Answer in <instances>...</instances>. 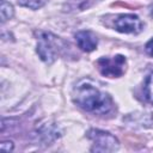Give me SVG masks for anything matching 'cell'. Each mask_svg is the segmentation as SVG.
<instances>
[{"label": "cell", "mask_w": 153, "mask_h": 153, "mask_svg": "<svg viewBox=\"0 0 153 153\" xmlns=\"http://www.w3.org/2000/svg\"><path fill=\"white\" fill-rule=\"evenodd\" d=\"M74 102L84 110L91 112H106L110 106V98L92 85L84 84L75 90Z\"/></svg>", "instance_id": "1"}, {"label": "cell", "mask_w": 153, "mask_h": 153, "mask_svg": "<svg viewBox=\"0 0 153 153\" xmlns=\"http://www.w3.org/2000/svg\"><path fill=\"white\" fill-rule=\"evenodd\" d=\"M87 137L92 141V152H114L118 148L117 139L108 131L91 129L87 133Z\"/></svg>", "instance_id": "2"}, {"label": "cell", "mask_w": 153, "mask_h": 153, "mask_svg": "<svg viewBox=\"0 0 153 153\" xmlns=\"http://www.w3.org/2000/svg\"><path fill=\"white\" fill-rule=\"evenodd\" d=\"M57 37L53 36L51 33L41 32L38 37V44H37V53L39 57L45 63H51L59 53V45H57Z\"/></svg>", "instance_id": "3"}, {"label": "cell", "mask_w": 153, "mask_h": 153, "mask_svg": "<svg viewBox=\"0 0 153 153\" xmlns=\"http://www.w3.org/2000/svg\"><path fill=\"white\" fill-rule=\"evenodd\" d=\"M97 66L102 75L109 78L121 76L126 71V59L122 55L114 57H100L97 61Z\"/></svg>", "instance_id": "4"}, {"label": "cell", "mask_w": 153, "mask_h": 153, "mask_svg": "<svg viewBox=\"0 0 153 153\" xmlns=\"http://www.w3.org/2000/svg\"><path fill=\"white\" fill-rule=\"evenodd\" d=\"M143 25L135 14H121L115 20V29L123 33H139Z\"/></svg>", "instance_id": "5"}, {"label": "cell", "mask_w": 153, "mask_h": 153, "mask_svg": "<svg viewBox=\"0 0 153 153\" xmlns=\"http://www.w3.org/2000/svg\"><path fill=\"white\" fill-rule=\"evenodd\" d=\"M75 41H76L78 47L82 51H86V53L94 50L97 47V43H98L96 35H93L91 31H87V30H82V31L76 32Z\"/></svg>", "instance_id": "6"}, {"label": "cell", "mask_w": 153, "mask_h": 153, "mask_svg": "<svg viewBox=\"0 0 153 153\" xmlns=\"http://www.w3.org/2000/svg\"><path fill=\"white\" fill-rule=\"evenodd\" d=\"M143 93H145V98L147 99V102L153 105V72L149 73L145 80Z\"/></svg>", "instance_id": "7"}, {"label": "cell", "mask_w": 153, "mask_h": 153, "mask_svg": "<svg viewBox=\"0 0 153 153\" xmlns=\"http://www.w3.org/2000/svg\"><path fill=\"white\" fill-rule=\"evenodd\" d=\"M0 13H1V20L2 23L6 22L7 19L12 18L13 16V7L10 2L6 0H1V7H0Z\"/></svg>", "instance_id": "8"}, {"label": "cell", "mask_w": 153, "mask_h": 153, "mask_svg": "<svg viewBox=\"0 0 153 153\" xmlns=\"http://www.w3.org/2000/svg\"><path fill=\"white\" fill-rule=\"evenodd\" d=\"M0 148L2 151H6V152H10L13 149V143L11 141H4L1 145H0Z\"/></svg>", "instance_id": "9"}, {"label": "cell", "mask_w": 153, "mask_h": 153, "mask_svg": "<svg viewBox=\"0 0 153 153\" xmlns=\"http://www.w3.org/2000/svg\"><path fill=\"white\" fill-rule=\"evenodd\" d=\"M146 51H147V54L148 55H151V56H153V38L146 44Z\"/></svg>", "instance_id": "10"}, {"label": "cell", "mask_w": 153, "mask_h": 153, "mask_svg": "<svg viewBox=\"0 0 153 153\" xmlns=\"http://www.w3.org/2000/svg\"><path fill=\"white\" fill-rule=\"evenodd\" d=\"M151 16H152V17H153V5H152V6H151Z\"/></svg>", "instance_id": "11"}]
</instances>
